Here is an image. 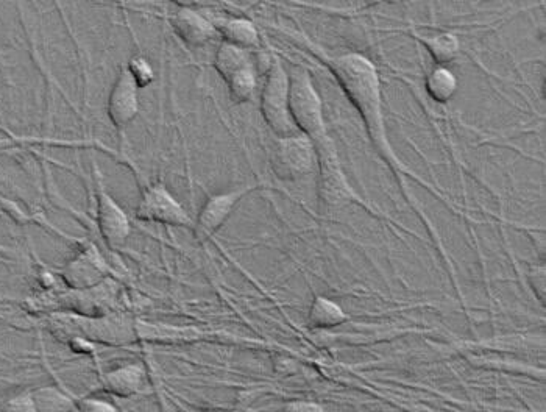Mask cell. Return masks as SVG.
<instances>
[{
	"label": "cell",
	"instance_id": "1",
	"mask_svg": "<svg viewBox=\"0 0 546 412\" xmlns=\"http://www.w3.org/2000/svg\"><path fill=\"white\" fill-rule=\"evenodd\" d=\"M328 66L350 102L361 114L373 146L387 161L401 166L387 136L380 75L372 61L361 54H345L328 60Z\"/></svg>",
	"mask_w": 546,
	"mask_h": 412
},
{
	"label": "cell",
	"instance_id": "2",
	"mask_svg": "<svg viewBox=\"0 0 546 412\" xmlns=\"http://www.w3.org/2000/svg\"><path fill=\"white\" fill-rule=\"evenodd\" d=\"M289 111L298 132L311 139L314 146L330 139L322 99L312 83L311 74L300 66L289 72Z\"/></svg>",
	"mask_w": 546,
	"mask_h": 412
},
{
	"label": "cell",
	"instance_id": "3",
	"mask_svg": "<svg viewBox=\"0 0 546 412\" xmlns=\"http://www.w3.org/2000/svg\"><path fill=\"white\" fill-rule=\"evenodd\" d=\"M261 114L277 138L302 135L295 127L289 111V72L278 57L272 58L261 91Z\"/></svg>",
	"mask_w": 546,
	"mask_h": 412
},
{
	"label": "cell",
	"instance_id": "4",
	"mask_svg": "<svg viewBox=\"0 0 546 412\" xmlns=\"http://www.w3.org/2000/svg\"><path fill=\"white\" fill-rule=\"evenodd\" d=\"M93 164L94 194H96V219L100 238L111 250H119L127 244L132 235V221L117 200L111 196L105 185L102 171L96 158H91Z\"/></svg>",
	"mask_w": 546,
	"mask_h": 412
},
{
	"label": "cell",
	"instance_id": "5",
	"mask_svg": "<svg viewBox=\"0 0 546 412\" xmlns=\"http://www.w3.org/2000/svg\"><path fill=\"white\" fill-rule=\"evenodd\" d=\"M317 166L316 149L305 135L275 138L270 150V167L273 174L284 182H294L306 177Z\"/></svg>",
	"mask_w": 546,
	"mask_h": 412
},
{
	"label": "cell",
	"instance_id": "6",
	"mask_svg": "<svg viewBox=\"0 0 546 412\" xmlns=\"http://www.w3.org/2000/svg\"><path fill=\"white\" fill-rule=\"evenodd\" d=\"M314 149L319 167V194L322 205L327 210H334L356 200L355 191L351 189L347 175L342 169L333 139L317 144Z\"/></svg>",
	"mask_w": 546,
	"mask_h": 412
},
{
	"label": "cell",
	"instance_id": "7",
	"mask_svg": "<svg viewBox=\"0 0 546 412\" xmlns=\"http://www.w3.org/2000/svg\"><path fill=\"white\" fill-rule=\"evenodd\" d=\"M135 216L139 221L166 227L194 228V219L163 182L152 183L142 191Z\"/></svg>",
	"mask_w": 546,
	"mask_h": 412
},
{
	"label": "cell",
	"instance_id": "8",
	"mask_svg": "<svg viewBox=\"0 0 546 412\" xmlns=\"http://www.w3.org/2000/svg\"><path fill=\"white\" fill-rule=\"evenodd\" d=\"M255 189V185H245L241 186V188L219 192V194L208 197L202 208H200L199 216L195 219L194 228H192L197 241L205 242L213 238L217 231L224 227L225 222L230 219L231 214L236 210V206Z\"/></svg>",
	"mask_w": 546,
	"mask_h": 412
},
{
	"label": "cell",
	"instance_id": "9",
	"mask_svg": "<svg viewBox=\"0 0 546 412\" xmlns=\"http://www.w3.org/2000/svg\"><path fill=\"white\" fill-rule=\"evenodd\" d=\"M60 277L71 291H88L110 278V266L100 250L88 244L61 267Z\"/></svg>",
	"mask_w": 546,
	"mask_h": 412
},
{
	"label": "cell",
	"instance_id": "10",
	"mask_svg": "<svg viewBox=\"0 0 546 412\" xmlns=\"http://www.w3.org/2000/svg\"><path fill=\"white\" fill-rule=\"evenodd\" d=\"M139 91L141 89L124 66L111 86L107 103L108 118L119 132H124L125 128L138 118L139 108H141Z\"/></svg>",
	"mask_w": 546,
	"mask_h": 412
},
{
	"label": "cell",
	"instance_id": "11",
	"mask_svg": "<svg viewBox=\"0 0 546 412\" xmlns=\"http://www.w3.org/2000/svg\"><path fill=\"white\" fill-rule=\"evenodd\" d=\"M171 25L175 35L191 47L205 46L219 36L213 21L189 7H178L172 13Z\"/></svg>",
	"mask_w": 546,
	"mask_h": 412
},
{
	"label": "cell",
	"instance_id": "12",
	"mask_svg": "<svg viewBox=\"0 0 546 412\" xmlns=\"http://www.w3.org/2000/svg\"><path fill=\"white\" fill-rule=\"evenodd\" d=\"M147 369L142 361L121 364L102 375V386L117 398H132L146 388Z\"/></svg>",
	"mask_w": 546,
	"mask_h": 412
},
{
	"label": "cell",
	"instance_id": "13",
	"mask_svg": "<svg viewBox=\"0 0 546 412\" xmlns=\"http://www.w3.org/2000/svg\"><path fill=\"white\" fill-rule=\"evenodd\" d=\"M136 338L138 341L161 342V344H186V342L203 341L214 336L213 331L199 327H178V325L161 324L135 320Z\"/></svg>",
	"mask_w": 546,
	"mask_h": 412
},
{
	"label": "cell",
	"instance_id": "14",
	"mask_svg": "<svg viewBox=\"0 0 546 412\" xmlns=\"http://www.w3.org/2000/svg\"><path fill=\"white\" fill-rule=\"evenodd\" d=\"M217 33L224 43L231 46L241 47L244 50H252L259 47L261 36L256 25L245 18H230L225 21L214 22Z\"/></svg>",
	"mask_w": 546,
	"mask_h": 412
},
{
	"label": "cell",
	"instance_id": "15",
	"mask_svg": "<svg viewBox=\"0 0 546 412\" xmlns=\"http://www.w3.org/2000/svg\"><path fill=\"white\" fill-rule=\"evenodd\" d=\"M347 320V313L342 309V306L327 297H322V295H317L309 306L308 325L314 330H330V328L341 327Z\"/></svg>",
	"mask_w": 546,
	"mask_h": 412
},
{
	"label": "cell",
	"instance_id": "16",
	"mask_svg": "<svg viewBox=\"0 0 546 412\" xmlns=\"http://www.w3.org/2000/svg\"><path fill=\"white\" fill-rule=\"evenodd\" d=\"M252 63L249 50L231 46V44L227 43L220 44L216 57H214V68L225 82H228L231 77H234L239 71L247 68Z\"/></svg>",
	"mask_w": 546,
	"mask_h": 412
},
{
	"label": "cell",
	"instance_id": "17",
	"mask_svg": "<svg viewBox=\"0 0 546 412\" xmlns=\"http://www.w3.org/2000/svg\"><path fill=\"white\" fill-rule=\"evenodd\" d=\"M458 79L456 75L445 68V66H437L433 71L426 75L425 88L426 93L431 99L439 103H447L453 99L454 94L458 93Z\"/></svg>",
	"mask_w": 546,
	"mask_h": 412
},
{
	"label": "cell",
	"instance_id": "18",
	"mask_svg": "<svg viewBox=\"0 0 546 412\" xmlns=\"http://www.w3.org/2000/svg\"><path fill=\"white\" fill-rule=\"evenodd\" d=\"M32 397L36 412H71L72 409L77 408L74 398L57 386H41V388L33 389Z\"/></svg>",
	"mask_w": 546,
	"mask_h": 412
},
{
	"label": "cell",
	"instance_id": "19",
	"mask_svg": "<svg viewBox=\"0 0 546 412\" xmlns=\"http://www.w3.org/2000/svg\"><path fill=\"white\" fill-rule=\"evenodd\" d=\"M419 40L422 41L423 46L428 49L431 57H433L434 61L439 63L440 66H444V64L456 60V57L459 55V50H461V44H459L458 38L451 35V33H439V35L434 36H420Z\"/></svg>",
	"mask_w": 546,
	"mask_h": 412
},
{
	"label": "cell",
	"instance_id": "20",
	"mask_svg": "<svg viewBox=\"0 0 546 412\" xmlns=\"http://www.w3.org/2000/svg\"><path fill=\"white\" fill-rule=\"evenodd\" d=\"M227 85L234 102H250L255 96L256 88H258V74H256L255 64H249L247 68L239 71L228 80Z\"/></svg>",
	"mask_w": 546,
	"mask_h": 412
},
{
	"label": "cell",
	"instance_id": "21",
	"mask_svg": "<svg viewBox=\"0 0 546 412\" xmlns=\"http://www.w3.org/2000/svg\"><path fill=\"white\" fill-rule=\"evenodd\" d=\"M125 68L132 74L133 80H135L139 89L147 88V86L155 82V69L144 55H133L125 64Z\"/></svg>",
	"mask_w": 546,
	"mask_h": 412
},
{
	"label": "cell",
	"instance_id": "22",
	"mask_svg": "<svg viewBox=\"0 0 546 412\" xmlns=\"http://www.w3.org/2000/svg\"><path fill=\"white\" fill-rule=\"evenodd\" d=\"M0 412H36L32 391L19 392L8 398L0 408Z\"/></svg>",
	"mask_w": 546,
	"mask_h": 412
},
{
	"label": "cell",
	"instance_id": "23",
	"mask_svg": "<svg viewBox=\"0 0 546 412\" xmlns=\"http://www.w3.org/2000/svg\"><path fill=\"white\" fill-rule=\"evenodd\" d=\"M77 408L82 412H121L113 402L102 397H83L77 400Z\"/></svg>",
	"mask_w": 546,
	"mask_h": 412
},
{
	"label": "cell",
	"instance_id": "24",
	"mask_svg": "<svg viewBox=\"0 0 546 412\" xmlns=\"http://www.w3.org/2000/svg\"><path fill=\"white\" fill-rule=\"evenodd\" d=\"M280 412H327V409L312 400H291V402L284 403Z\"/></svg>",
	"mask_w": 546,
	"mask_h": 412
},
{
	"label": "cell",
	"instance_id": "25",
	"mask_svg": "<svg viewBox=\"0 0 546 412\" xmlns=\"http://www.w3.org/2000/svg\"><path fill=\"white\" fill-rule=\"evenodd\" d=\"M71 412H82V411H80V409H78V408H75V409H72Z\"/></svg>",
	"mask_w": 546,
	"mask_h": 412
},
{
	"label": "cell",
	"instance_id": "26",
	"mask_svg": "<svg viewBox=\"0 0 546 412\" xmlns=\"http://www.w3.org/2000/svg\"><path fill=\"white\" fill-rule=\"evenodd\" d=\"M188 412H208V411H188Z\"/></svg>",
	"mask_w": 546,
	"mask_h": 412
},
{
	"label": "cell",
	"instance_id": "27",
	"mask_svg": "<svg viewBox=\"0 0 546 412\" xmlns=\"http://www.w3.org/2000/svg\"><path fill=\"white\" fill-rule=\"evenodd\" d=\"M2 144H5V143H0V146H2Z\"/></svg>",
	"mask_w": 546,
	"mask_h": 412
}]
</instances>
